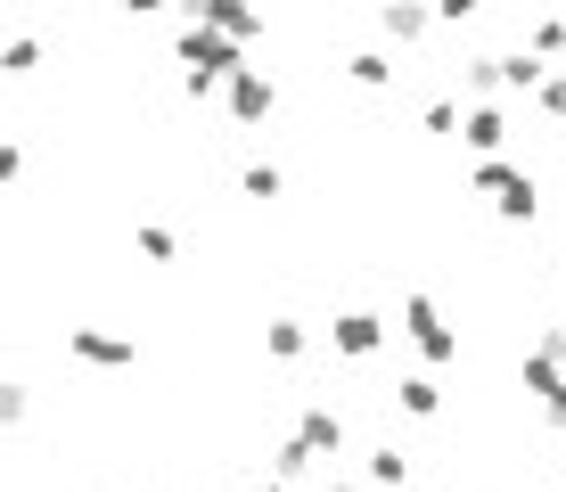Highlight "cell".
Masks as SVG:
<instances>
[{
	"label": "cell",
	"mask_w": 566,
	"mask_h": 492,
	"mask_svg": "<svg viewBox=\"0 0 566 492\" xmlns=\"http://www.w3.org/2000/svg\"><path fill=\"white\" fill-rule=\"evenodd\" d=\"M501 83H510V91H542V83H551L542 50H517V57H501Z\"/></svg>",
	"instance_id": "cell-12"
},
{
	"label": "cell",
	"mask_w": 566,
	"mask_h": 492,
	"mask_svg": "<svg viewBox=\"0 0 566 492\" xmlns=\"http://www.w3.org/2000/svg\"><path fill=\"white\" fill-rule=\"evenodd\" d=\"M296 436H304L312 451H345V419H337V410H328V402H304Z\"/></svg>",
	"instance_id": "cell-9"
},
{
	"label": "cell",
	"mask_w": 566,
	"mask_h": 492,
	"mask_svg": "<svg viewBox=\"0 0 566 492\" xmlns=\"http://www.w3.org/2000/svg\"><path fill=\"white\" fill-rule=\"evenodd\" d=\"M460 132H468V148H476V156H493L501 140H510V115H501V107H476Z\"/></svg>",
	"instance_id": "cell-10"
},
{
	"label": "cell",
	"mask_w": 566,
	"mask_h": 492,
	"mask_svg": "<svg viewBox=\"0 0 566 492\" xmlns=\"http://www.w3.org/2000/svg\"><path fill=\"white\" fill-rule=\"evenodd\" d=\"M558 74H566V66H558Z\"/></svg>",
	"instance_id": "cell-26"
},
{
	"label": "cell",
	"mask_w": 566,
	"mask_h": 492,
	"mask_svg": "<svg viewBox=\"0 0 566 492\" xmlns=\"http://www.w3.org/2000/svg\"><path fill=\"white\" fill-rule=\"evenodd\" d=\"M271 107H280L271 74H255V66H239V74H230V124H263Z\"/></svg>",
	"instance_id": "cell-6"
},
{
	"label": "cell",
	"mask_w": 566,
	"mask_h": 492,
	"mask_svg": "<svg viewBox=\"0 0 566 492\" xmlns=\"http://www.w3.org/2000/svg\"><path fill=\"white\" fill-rule=\"evenodd\" d=\"M427 132H436V140H443V132H460V98H427Z\"/></svg>",
	"instance_id": "cell-20"
},
{
	"label": "cell",
	"mask_w": 566,
	"mask_h": 492,
	"mask_svg": "<svg viewBox=\"0 0 566 492\" xmlns=\"http://www.w3.org/2000/svg\"><path fill=\"white\" fill-rule=\"evenodd\" d=\"M33 66H42V42H33V33H17V42H9V74H17V83H25Z\"/></svg>",
	"instance_id": "cell-18"
},
{
	"label": "cell",
	"mask_w": 566,
	"mask_h": 492,
	"mask_svg": "<svg viewBox=\"0 0 566 492\" xmlns=\"http://www.w3.org/2000/svg\"><path fill=\"white\" fill-rule=\"evenodd\" d=\"M402 337H411L427 362H460V337L436 321V304H427V295H411V304H402Z\"/></svg>",
	"instance_id": "cell-3"
},
{
	"label": "cell",
	"mask_w": 566,
	"mask_h": 492,
	"mask_svg": "<svg viewBox=\"0 0 566 492\" xmlns=\"http://www.w3.org/2000/svg\"><path fill=\"white\" fill-rule=\"evenodd\" d=\"M181 9H189V25H222V33H239V42L263 33V9H247V0H181Z\"/></svg>",
	"instance_id": "cell-5"
},
{
	"label": "cell",
	"mask_w": 566,
	"mask_h": 492,
	"mask_svg": "<svg viewBox=\"0 0 566 492\" xmlns=\"http://www.w3.org/2000/svg\"><path fill=\"white\" fill-rule=\"evenodd\" d=\"M172 57H181V83H189V98H206L213 83H230L239 74V33H222V25H189L181 42H172Z\"/></svg>",
	"instance_id": "cell-1"
},
{
	"label": "cell",
	"mask_w": 566,
	"mask_h": 492,
	"mask_svg": "<svg viewBox=\"0 0 566 492\" xmlns=\"http://www.w3.org/2000/svg\"><path fill=\"white\" fill-rule=\"evenodd\" d=\"M263 345L280 353V362H296V353H304L312 337H304V321H271V328H263Z\"/></svg>",
	"instance_id": "cell-14"
},
{
	"label": "cell",
	"mask_w": 566,
	"mask_h": 492,
	"mask_svg": "<svg viewBox=\"0 0 566 492\" xmlns=\"http://www.w3.org/2000/svg\"><path fill=\"white\" fill-rule=\"evenodd\" d=\"M263 492H280V484H263Z\"/></svg>",
	"instance_id": "cell-25"
},
{
	"label": "cell",
	"mask_w": 566,
	"mask_h": 492,
	"mask_svg": "<svg viewBox=\"0 0 566 492\" xmlns=\"http://www.w3.org/2000/svg\"><path fill=\"white\" fill-rule=\"evenodd\" d=\"M402 477H411V460H402L395 443H378V451H369V484H402Z\"/></svg>",
	"instance_id": "cell-15"
},
{
	"label": "cell",
	"mask_w": 566,
	"mask_h": 492,
	"mask_svg": "<svg viewBox=\"0 0 566 492\" xmlns=\"http://www.w3.org/2000/svg\"><path fill=\"white\" fill-rule=\"evenodd\" d=\"M328 345L354 353V362H369V353L386 345V321H378V312H337V321H328Z\"/></svg>",
	"instance_id": "cell-7"
},
{
	"label": "cell",
	"mask_w": 566,
	"mask_h": 492,
	"mask_svg": "<svg viewBox=\"0 0 566 492\" xmlns=\"http://www.w3.org/2000/svg\"><path fill=\"white\" fill-rule=\"evenodd\" d=\"M427 25H436V9H419V0H386V9H378V33H386L395 50L427 42Z\"/></svg>",
	"instance_id": "cell-8"
},
{
	"label": "cell",
	"mask_w": 566,
	"mask_h": 492,
	"mask_svg": "<svg viewBox=\"0 0 566 492\" xmlns=\"http://www.w3.org/2000/svg\"><path fill=\"white\" fill-rule=\"evenodd\" d=\"M66 353H74V362H91V369H132V362H140V345L107 337V328H66Z\"/></svg>",
	"instance_id": "cell-4"
},
{
	"label": "cell",
	"mask_w": 566,
	"mask_h": 492,
	"mask_svg": "<svg viewBox=\"0 0 566 492\" xmlns=\"http://www.w3.org/2000/svg\"><path fill=\"white\" fill-rule=\"evenodd\" d=\"M239 189L247 197H280V165H263V156H255V165H239Z\"/></svg>",
	"instance_id": "cell-17"
},
{
	"label": "cell",
	"mask_w": 566,
	"mask_h": 492,
	"mask_svg": "<svg viewBox=\"0 0 566 492\" xmlns=\"http://www.w3.org/2000/svg\"><path fill=\"white\" fill-rule=\"evenodd\" d=\"M124 9H132V17H148V9H165V0H124Z\"/></svg>",
	"instance_id": "cell-23"
},
{
	"label": "cell",
	"mask_w": 566,
	"mask_h": 492,
	"mask_svg": "<svg viewBox=\"0 0 566 492\" xmlns=\"http://www.w3.org/2000/svg\"><path fill=\"white\" fill-rule=\"evenodd\" d=\"M345 74H354L361 91H386V83H395L402 66H395V57H386V50H354V57H345Z\"/></svg>",
	"instance_id": "cell-11"
},
{
	"label": "cell",
	"mask_w": 566,
	"mask_h": 492,
	"mask_svg": "<svg viewBox=\"0 0 566 492\" xmlns=\"http://www.w3.org/2000/svg\"><path fill=\"white\" fill-rule=\"evenodd\" d=\"M328 492H361V484H328Z\"/></svg>",
	"instance_id": "cell-24"
},
{
	"label": "cell",
	"mask_w": 566,
	"mask_h": 492,
	"mask_svg": "<svg viewBox=\"0 0 566 492\" xmlns=\"http://www.w3.org/2000/svg\"><path fill=\"white\" fill-rule=\"evenodd\" d=\"M476 9H484V0H436V17H443V25H468Z\"/></svg>",
	"instance_id": "cell-22"
},
{
	"label": "cell",
	"mask_w": 566,
	"mask_h": 492,
	"mask_svg": "<svg viewBox=\"0 0 566 492\" xmlns=\"http://www.w3.org/2000/svg\"><path fill=\"white\" fill-rule=\"evenodd\" d=\"M534 98H542V115H558V124H566V74H558V83H542Z\"/></svg>",
	"instance_id": "cell-21"
},
{
	"label": "cell",
	"mask_w": 566,
	"mask_h": 492,
	"mask_svg": "<svg viewBox=\"0 0 566 492\" xmlns=\"http://www.w3.org/2000/svg\"><path fill=\"white\" fill-rule=\"evenodd\" d=\"M395 402L411 410V419H436V410H443V394H436V378H402V386H395Z\"/></svg>",
	"instance_id": "cell-13"
},
{
	"label": "cell",
	"mask_w": 566,
	"mask_h": 492,
	"mask_svg": "<svg viewBox=\"0 0 566 492\" xmlns=\"http://www.w3.org/2000/svg\"><path fill=\"white\" fill-rule=\"evenodd\" d=\"M132 247H140L148 263H172V254H181V247H172V230H156V222H140V230H132Z\"/></svg>",
	"instance_id": "cell-16"
},
{
	"label": "cell",
	"mask_w": 566,
	"mask_h": 492,
	"mask_svg": "<svg viewBox=\"0 0 566 492\" xmlns=\"http://www.w3.org/2000/svg\"><path fill=\"white\" fill-rule=\"evenodd\" d=\"M476 189L501 206V222H534V197H542L534 172H517V165H501V156H484V165H476Z\"/></svg>",
	"instance_id": "cell-2"
},
{
	"label": "cell",
	"mask_w": 566,
	"mask_h": 492,
	"mask_svg": "<svg viewBox=\"0 0 566 492\" xmlns=\"http://www.w3.org/2000/svg\"><path fill=\"white\" fill-rule=\"evenodd\" d=\"M525 50H542V57H558V50H566V17H542V25H534V42H525Z\"/></svg>",
	"instance_id": "cell-19"
}]
</instances>
